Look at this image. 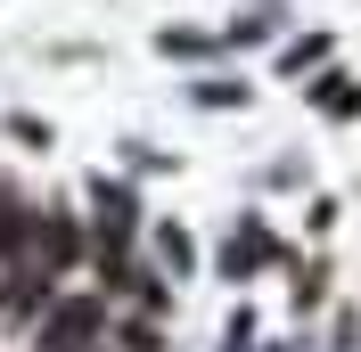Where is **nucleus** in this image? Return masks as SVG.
Returning <instances> with one entry per match:
<instances>
[{"label":"nucleus","mask_w":361,"mask_h":352,"mask_svg":"<svg viewBox=\"0 0 361 352\" xmlns=\"http://www.w3.org/2000/svg\"><path fill=\"white\" fill-rule=\"evenodd\" d=\"M263 263H279V238H271L263 221H247V230L230 238V270H263Z\"/></svg>","instance_id":"f257e3e1"},{"label":"nucleus","mask_w":361,"mask_h":352,"mask_svg":"<svg viewBox=\"0 0 361 352\" xmlns=\"http://www.w3.org/2000/svg\"><path fill=\"white\" fill-rule=\"evenodd\" d=\"M17 246H25V213H17V205H0V254H17Z\"/></svg>","instance_id":"39448f33"},{"label":"nucleus","mask_w":361,"mask_h":352,"mask_svg":"<svg viewBox=\"0 0 361 352\" xmlns=\"http://www.w3.org/2000/svg\"><path fill=\"white\" fill-rule=\"evenodd\" d=\"M320 107L329 115H361V90L345 82V74H329V82H320Z\"/></svg>","instance_id":"7ed1b4c3"},{"label":"nucleus","mask_w":361,"mask_h":352,"mask_svg":"<svg viewBox=\"0 0 361 352\" xmlns=\"http://www.w3.org/2000/svg\"><path fill=\"white\" fill-rule=\"evenodd\" d=\"M66 254H74V230H66V221H49V230H42V263H66Z\"/></svg>","instance_id":"20e7f679"},{"label":"nucleus","mask_w":361,"mask_h":352,"mask_svg":"<svg viewBox=\"0 0 361 352\" xmlns=\"http://www.w3.org/2000/svg\"><path fill=\"white\" fill-rule=\"evenodd\" d=\"M90 320H99L90 303H66L58 320H49V344H74V336H90Z\"/></svg>","instance_id":"f03ea898"}]
</instances>
